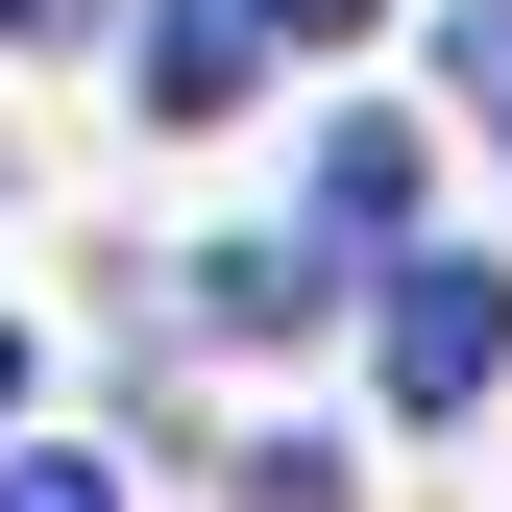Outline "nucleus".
<instances>
[{
	"instance_id": "6e6552de",
	"label": "nucleus",
	"mask_w": 512,
	"mask_h": 512,
	"mask_svg": "<svg viewBox=\"0 0 512 512\" xmlns=\"http://www.w3.org/2000/svg\"><path fill=\"white\" fill-rule=\"evenodd\" d=\"M0 25H98V0H0Z\"/></svg>"
},
{
	"instance_id": "0eeeda50",
	"label": "nucleus",
	"mask_w": 512,
	"mask_h": 512,
	"mask_svg": "<svg viewBox=\"0 0 512 512\" xmlns=\"http://www.w3.org/2000/svg\"><path fill=\"white\" fill-rule=\"evenodd\" d=\"M244 25H293V49H342V25H366V0H244Z\"/></svg>"
},
{
	"instance_id": "20e7f679",
	"label": "nucleus",
	"mask_w": 512,
	"mask_h": 512,
	"mask_svg": "<svg viewBox=\"0 0 512 512\" xmlns=\"http://www.w3.org/2000/svg\"><path fill=\"white\" fill-rule=\"evenodd\" d=\"M196 317H220V342H317V244H220Z\"/></svg>"
},
{
	"instance_id": "423d86ee",
	"label": "nucleus",
	"mask_w": 512,
	"mask_h": 512,
	"mask_svg": "<svg viewBox=\"0 0 512 512\" xmlns=\"http://www.w3.org/2000/svg\"><path fill=\"white\" fill-rule=\"evenodd\" d=\"M0 512H122V488L98 464H0Z\"/></svg>"
},
{
	"instance_id": "39448f33",
	"label": "nucleus",
	"mask_w": 512,
	"mask_h": 512,
	"mask_svg": "<svg viewBox=\"0 0 512 512\" xmlns=\"http://www.w3.org/2000/svg\"><path fill=\"white\" fill-rule=\"evenodd\" d=\"M439 74H464V122L512 147V0H464V25H439Z\"/></svg>"
},
{
	"instance_id": "7ed1b4c3",
	"label": "nucleus",
	"mask_w": 512,
	"mask_h": 512,
	"mask_svg": "<svg viewBox=\"0 0 512 512\" xmlns=\"http://www.w3.org/2000/svg\"><path fill=\"white\" fill-rule=\"evenodd\" d=\"M415 196H439V171H415V122H391V98H366V122H342V147H317V220H366V244H415Z\"/></svg>"
},
{
	"instance_id": "f03ea898",
	"label": "nucleus",
	"mask_w": 512,
	"mask_h": 512,
	"mask_svg": "<svg viewBox=\"0 0 512 512\" xmlns=\"http://www.w3.org/2000/svg\"><path fill=\"white\" fill-rule=\"evenodd\" d=\"M147 98L171 122H244V98H269V25H244V0H171V25H147Z\"/></svg>"
},
{
	"instance_id": "f257e3e1",
	"label": "nucleus",
	"mask_w": 512,
	"mask_h": 512,
	"mask_svg": "<svg viewBox=\"0 0 512 512\" xmlns=\"http://www.w3.org/2000/svg\"><path fill=\"white\" fill-rule=\"evenodd\" d=\"M366 342H391V415H464L488 366H512V293L439 269V244H391V317H366Z\"/></svg>"
},
{
	"instance_id": "1a4fd4ad",
	"label": "nucleus",
	"mask_w": 512,
	"mask_h": 512,
	"mask_svg": "<svg viewBox=\"0 0 512 512\" xmlns=\"http://www.w3.org/2000/svg\"><path fill=\"white\" fill-rule=\"evenodd\" d=\"M0 415H25V342H0Z\"/></svg>"
}]
</instances>
